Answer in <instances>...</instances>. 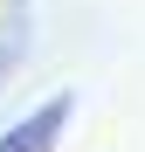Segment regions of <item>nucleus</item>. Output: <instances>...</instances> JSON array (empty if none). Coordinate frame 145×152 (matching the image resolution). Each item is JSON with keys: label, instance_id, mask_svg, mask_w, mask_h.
Returning a JSON list of instances; mask_svg holds the SVG:
<instances>
[{"label": "nucleus", "instance_id": "obj_2", "mask_svg": "<svg viewBox=\"0 0 145 152\" xmlns=\"http://www.w3.org/2000/svg\"><path fill=\"white\" fill-rule=\"evenodd\" d=\"M7 69H14V42L0 35V76H7Z\"/></svg>", "mask_w": 145, "mask_h": 152}, {"label": "nucleus", "instance_id": "obj_1", "mask_svg": "<svg viewBox=\"0 0 145 152\" xmlns=\"http://www.w3.org/2000/svg\"><path fill=\"white\" fill-rule=\"evenodd\" d=\"M69 118H76V97H48V104H35L28 118H14L7 132H0V152H55L62 132H69Z\"/></svg>", "mask_w": 145, "mask_h": 152}]
</instances>
